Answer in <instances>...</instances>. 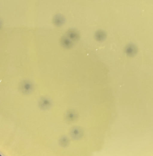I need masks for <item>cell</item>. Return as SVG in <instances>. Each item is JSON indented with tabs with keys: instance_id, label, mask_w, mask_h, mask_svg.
Listing matches in <instances>:
<instances>
[{
	"instance_id": "5",
	"label": "cell",
	"mask_w": 153,
	"mask_h": 156,
	"mask_svg": "<svg viewBox=\"0 0 153 156\" xmlns=\"http://www.w3.org/2000/svg\"><path fill=\"white\" fill-rule=\"evenodd\" d=\"M78 119V113L74 110H69L66 113V120L68 122H73Z\"/></svg>"
},
{
	"instance_id": "8",
	"label": "cell",
	"mask_w": 153,
	"mask_h": 156,
	"mask_svg": "<svg viewBox=\"0 0 153 156\" xmlns=\"http://www.w3.org/2000/svg\"><path fill=\"white\" fill-rule=\"evenodd\" d=\"M66 34H67L68 38H70L73 42H74V41H77V40L79 38V33H78L76 30H69L67 31V33H66Z\"/></svg>"
},
{
	"instance_id": "2",
	"label": "cell",
	"mask_w": 153,
	"mask_h": 156,
	"mask_svg": "<svg viewBox=\"0 0 153 156\" xmlns=\"http://www.w3.org/2000/svg\"><path fill=\"white\" fill-rule=\"evenodd\" d=\"M38 105L42 109H48L52 106V101L49 98L43 97L39 100Z\"/></svg>"
},
{
	"instance_id": "10",
	"label": "cell",
	"mask_w": 153,
	"mask_h": 156,
	"mask_svg": "<svg viewBox=\"0 0 153 156\" xmlns=\"http://www.w3.org/2000/svg\"><path fill=\"white\" fill-rule=\"evenodd\" d=\"M60 144L63 147L67 146L69 144V140H68L67 137H62L60 140Z\"/></svg>"
},
{
	"instance_id": "9",
	"label": "cell",
	"mask_w": 153,
	"mask_h": 156,
	"mask_svg": "<svg viewBox=\"0 0 153 156\" xmlns=\"http://www.w3.org/2000/svg\"><path fill=\"white\" fill-rule=\"evenodd\" d=\"M105 37H106V34H105V31H98L96 33V34H95V38L99 42L104 41L105 39Z\"/></svg>"
},
{
	"instance_id": "3",
	"label": "cell",
	"mask_w": 153,
	"mask_h": 156,
	"mask_svg": "<svg viewBox=\"0 0 153 156\" xmlns=\"http://www.w3.org/2000/svg\"><path fill=\"white\" fill-rule=\"evenodd\" d=\"M70 136L73 139L78 140V139L81 138L83 136V131L80 127H74L70 131Z\"/></svg>"
},
{
	"instance_id": "7",
	"label": "cell",
	"mask_w": 153,
	"mask_h": 156,
	"mask_svg": "<svg viewBox=\"0 0 153 156\" xmlns=\"http://www.w3.org/2000/svg\"><path fill=\"white\" fill-rule=\"evenodd\" d=\"M61 44L62 46H63L66 49H70L73 46V41H72L70 38H69L66 36V37H63L61 38Z\"/></svg>"
},
{
	"instance_id": "4",
	"label": "cell",
	"mask_w": 153,
	"mask_h": 156,
	"mask_svg": "<svg viewBox=\"0 0 153 156\" xmlns=\"http://www.w3.org/2000/svg\"><path fill=\"white\" fill-rule=\"evenodd\" d=\"M125 52L129 56H134L137 52V48L133 44H130V45L127 46V47H126Z\"/></svg>"
},
{
	"instance_id": "1",
	"label": "cell",
	"mask_w": 153,
	"mask_h": 156,
	"mask_svg": "<svg viewBox=\"0 0 153 156\" xmlns=\"http://www.w3.org/2000/svg\"><path fill=\"white\" fill-rule=\"evenodd\" d=\"M20 91L24 94H30L34 91V84L29 81H22L20 84Z\"/></svg>"
},
{
	"instance_id": "6",
	"label": "cell",
	"mask_w": 153,
	"mask_h": 156,
	"mask_svg": "<svg viewBox=\"0 0 153 156\" xmlns=\"http://www.w3.org/2000/svg\"><path fill=\"white\" fill-rule=\"evenodd\" d=\"M64 22H65V18L63 17V15L61 14H57L56 16H54L53 18V23L57 27L59 26H61L64 24Z\"/></svg>"
}]
</instances>
